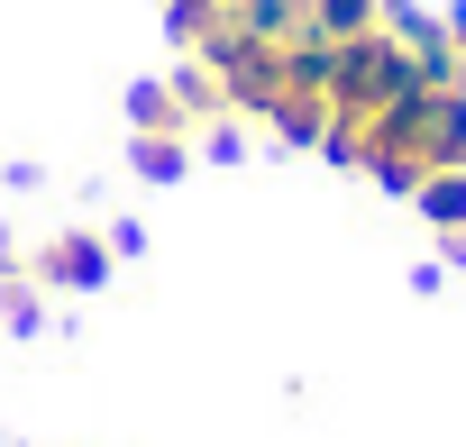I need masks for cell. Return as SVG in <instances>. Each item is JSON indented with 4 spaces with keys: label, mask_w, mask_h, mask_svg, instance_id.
<instances>
[{
    "label": "cell",
    "mask_w": 466,
    "mask_h": 447,
    "mask_svg": "<svg viewBox=\"0 0 466 447\" xmlns=\"http://www.w3.org/2000/svg\"><path fill=\"white\" fill-rule=\"evenodd\" d=\"M101 265H110V256H101V238H56V247L37 256V274H46V283H101Z\"/></svg>",
    "instance_id": "obj_2"
},
{
    "label": "cell",
    "mask_w": 466,
    "mask_h": 447,
    "mask_svg": "<svg viewBox=\"0 0 466 447\" xmlns=\"http://www.w3.org/2000/svg\"><path fill=\"white\" fill-rule=\"evenodd\" d=\"M411 201H420V219L466 256V164H448V174H430V183H411Z\"/></svg>",
    "instance_id": "obj_1"
}]
</instances>
